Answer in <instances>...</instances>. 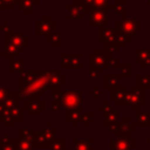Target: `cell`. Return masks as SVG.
Masks as SVG:
<instances>
[{"label": "cell", "mask_w": 150, "mask_h": 150, "mask_svg": "<svg viewBox=\"0 0 150 150\" xmlns=\"http://www.w3.org/2000/svg\"><path fill=\"white\" fill-rule=\"evenodd\" d=\"M144 88L131 84L129 90H127V104L130 107V110L132 112H138L142 110L143 107H146L148 104V95Z\"/></svg>", "instance_id": "6da1fadb"}, {"label": "cell", "mask_w": 150, "mask_h": 150, "mask_svg": "<svg viewBox=\"0 0 150 150\" xmlns=\"http://www.w3.org/2000/svg\"><path fill=\"white\" fill-rule=\"evenodd\" d=\"M114 28L125 38L131 39L136 33L142 30V21L135 16H121L118 20H115Z\"/></svg>", "instance_id": "7a4b0ae2"}, {"label": "cell", "mask_w": 150, "mask_h": 150, "mask_svg": "<svg viewBox=\"0 0 150 150\" xmlns=\"http://www.w3.org/2000/svg\"><path fill=\"white\" fill-rule=\"evenodd\" d=\"M82 90H63L61 97L62 110H73L82 108Z\"/></svg>", "instance_id": "3957f363"}, {"label": "cell", "mask_w": 150, "mask_h": 150, "mask_svg": "<svg viewBox=\"0 0 150 150\" xmlns=\"http://www.w3.org/2000/svg\"><path fill=\"white\" fill-rule=\"evenodd\" d=\"M112 55H110L104 47H96L94 50L88 53V64H93L96 67H100L102 69H109V60Z\"/></svg>", "instance_id": "277c9868"}, {"label": "cell", "mask_w": 150, "mask_h": 150, "mask_svg": "<svg viewBox=\"0 0 150 150\" xmlns=\"http://www.w3.org/2000/svg\"><path fill=\"white\" fill-rule=\"evenodd\" d=\"M55 137H56V129L54 127H52V124L49 122H47L46 125L40 129L39 134H36L35 146L39 149L50 148Z\"/></svg>", "instance_id": "5b68a950"}, {"label": "cell", "mask_w": 150, "mask_h": 150, "mask_svg": "<svg viewBox=\"0 0 150 150\" xmlns=\"http://www.w3.org/2000/svg\"><path fill=\"white\" fill-rule=\"evenodd\" d=\"M137 125L135 122L131 121L130 116H121L117 122V129L114 134L116 138H130L136 132Z\"/></svg>", "instance_id": "8992f818"}, {"label": "cell", "mask_w": 150, "mask_h": 150, "mask_svg": "<svg viewBox=\"0 0 150 150\" xmlns=\"http://www.w3.org/2000/svg\"><path fill=\"white\" fill-rule=\"evenodd\" d=\"M56 30V22L50 15H41L39 20L34 21V35L46 36Z\"/></svg>", "instance_id": "52a82bcc"}, {"label": "cell", "mask_w": 150, "mask_h": 150, "mask_svg": "<svg viewBox=\"0 0 150 150\" xmlns=\"http://www.w3.org/2000/svg\"><path fill=\"white\" fill-rule=\"evenodd\" d=\"M47 77V89H61L63 84L67 83V75L61 71V69H43Z\"/></svg>", "instance_id": "ba28073f"}, {"label": "cell", "mask_w": 150, "mask_h": 150, "mask_svg": "<svg viewBox=\"0 0 150 150\" xmlns=\"http://www.w3.org/2000/svg\"><path fill=\"white\" fill-rule=\"evenodd\" d=\"M83 54L81 52H62L61 53V68L62 69H81Z\"/></svg>", "instance_id": "9c48e42d"}, {"label": "cell", "mask_w": 150, "mask_h": 150, "mask_svg": "<svg viewBox=\"0 0 150 150\" xmlns=\"http://www.w3.org/2000/svg\"><path fill=\"white\" fill-rule=\"evenodd\" d=\"M88 26L108 27L109 26V9L90 8L88 14Z\"/></svg>", "instance_id": "30bf717a"}, {"label": "cell", "mask_w": 150, "mask_h": 150, "mask_svg": "<svg viewBox=\"0 0 150 150\" xmlns=\"http://www.w3.org/2000/svg\"><path fill=\"white\" fill-rule=\"evenodd\" d=\"M2 42H11L16 47L26 49L27 47H29V36L25 35L22 30L5 33L2 34Z\"/></svg>", "instance_id": "8fae6325"}, {"label": "cell", "mask_w": 150, "mask_h": 150, "mask_svg": "<svg viewBox=\"0 0 150 150\" xmlns=\"http://www.w3.org/2000/svg\"><path fill=\"white\" fill-rule=\"evenodd\" d=\"M67 8V20L68 21H73V20H77L81 21L83 20V18L89 14V8L86 4H81V5H74V4H69L66 6Z\"/></svg>", "instance_id": "7c38bea8"}, {"label": "cell", "mask_w": 150, "mask_h": 150, "mask_svg": "<svg viewBox=\"0 0 150 150\" xmlns=\"http://www.w3.org/2000/svg\"><path fill=\"white\" fill-rule=\"evenodd\" d=\"M109 101L115 107L127 105V88L124 84H118L116 88L109 90Z\"/></svg>", "instance_id": "4fadbf2b"}, {"label": "cell", "mask_w": 150, "mask_h": 150, "mask_svg": "<svg viewBox=\"0 0 150 150\" xmlns=\"http://www.w3.org/2000/svg\"><path fill=\"white\" fill-rule=\"evenodd\" d=\"M136 148V138H109V150H134Z\"/></svg>", "instance_id": "5bb4252c"}, {"label": "cell", "mask_w": 150, "mask_h": 150, "mask_svg": "<svg viewBox=\"0 0 150 150\" xmlns=\"http://www.w3.org/2000/svg\"><path fill=\"white\" fill-rule=\"evenodd\" d=\"M22 109L28 112L30 117H36L40 116L42 111L46 109V102L43 100H35V101H29V102H22Z\"/></svg>", "instance_id": "9a60e30c"}, {"label": "cell", "mask_w": 150, "mask_h": 150, "mask_svg": "<svg viewBox=\"0 0 150 150\" xmlns=\"http://www.w3.org/2000/svg\"><path fill=\"white\" fill-rule=\"evenodd\" d=\"M135 62L142 69L150 67V47H137L135 49Z\"/></svg>", "instance_id": "2e32d148"}, {"label": "cell", "mask_w": 150, "mask_h": 150, "mask_svg": "<svg viewBox=\"0 0 150 150\" xmlns=\"http://www.w3.org/2000/svg\"><path fill=\"white\" fill-rule=\"evenodd\" d=\"M25 49L16 47L15 45L11 43V42H2V57H7V59H12V57H19L20 53H23Z\"/></svg>", "instance_id": "e0dca14e"}, {"label": "cell", "mask_w": 150, "mask_h": 150, "mask_svg": "<svg viewBox=\"0 0 150 150\" xmlns=\"http://www.w3.org/2000/svg\"><path fill=\"white\" fill-rule=\"evenodd\" d=\"M115 34L116 29L114 27H101L98 30V41L103 43L115 42Z\"/></svg>", "instance_id": "ac0fdd59"}, {"label": "cell", "mask_w": 150, "mask_h": 150, "mask_svg": "<svg viewBox=\"0 0 150 150\" xmlns=\"http://www.w3.org/2000/svg\"><path fill=\"white\" fill-rule=\"evenodd\" d=\"M25 66V60L22 57H12L8 59L7 63V71L8 74H15V73H21L23 70Z\"/></svg>", "instance_id": "d6986e66"}, {"label": "cell", "mask_w": 150, "mask_h": 150, "mask_svg": "<svg viewBox=\"0 0 150 150\" xmlns=\"http://www.w3.org/2000/svg\"><path fill=\"white\" fill-rule=\"evenodd\" d=\"M19 102H21L19 91L18 90H9V93L6 96L2 104L6 107V109H12V108L19 105Z\"/></svg>", "instance_id": "ffe728a7"}, {"label": "cell", "mask_w": 150, "mask_h": 150, "mask_svg": "<svg viewBox=\"0 0 150 150\" xmlns=\"http://www.w3.org/2000/svg\"><path fill=\"white\" fill-rule=\"evenodd\" d=\"M137 128H150V110H141L136 112Z\"/></svg>", "instance_id": "44dd1931"}, {"label": "cell", "mask_w": 150, "mask_h": 150, "mask_svg": "<svg viewBox=\"0 0 150 150\" xmlns=\"http://www.w3.org/2000/svg\"><path fill=\"white\" fill-rule=\"evenodd\" d=\"M73 149L71 150H93V138H87V139H79V138H73Z\"/></svg>", "instance_id": "7402d4cb"}, {"label": "cell", "mask_w": 150, "mask_h": 150, "mask_svg": "<svg viewBox=\"0 0 150 150\" xmlns=\"http://www.w3.org/2000/svg\"><path fill=\"white\" fill-rule=\"evenodd\" d=\"M46 42L50 45L52 48H60L62 45V33L60 30H55L45 36Z\"/></svg>", "instance_id": "603a6c76"}, {"label": "cell", "mask_w": 150, "mask_h": 150, "mask_svg": "<svg viewBox=\"0 0 150 150\" xmlns=\"http://www.w3.org/2000/svg\"><path fill=\"white\" fill-rule=\"evenodd\" d=\"M120 81H121V77L118 74H104V77H103L104 89L111 90L116 88L120 84Z\"/></svg>", "instance_id": "cb8c5ba5"}, {"label": "cell", "mask_w": 150, "mask_h": 150, "mask_svg": "<svg viewBox=\"0 0 150 150\" xmlns=\"http://www.w3.org/2000/svg\"><path fill=\"white\" fill-rule=\"evenodd\" d=\"M83 4L88 6V8H97V9H111L110 0H83Z\"/></svg>", "instance_id": "d4e9b609"}, {"label": "cell", "mask_w": 150, "mask_h": 150, "mask_svg": "<svg viewBox=\"0 0 150 150\" xmlns=\"http://www.w3.org/2000/svg\"><path fill=\"white\" fill-rule=\"evenodd\" d=\"M18 139H25V141H33L35 142V137H36V131L34 128L29 127V128H19L18 130Z\"/></svg>", "instance_id": "484cf974"}, {"label": "cell", "mask_w": 150, "mask_h": 150, "mask_svg": "<svg viewBox=\"0 0 150 150\" xmlns=\"http://www.w3.org/2000/svg\"><path fill=\"white\" fill-rule=\"evenodd\" d=\"M82 114H83L82 108H80V109L68 110V111H67V122L70 123L74 128H76V127H77V123L81 121Z\"/></svg>", "instance_id": "4316f807"}, {"label": "cell", "mask_w": 150, "mask_h": 150, "mask_svg": "<svg viewBox=\"0 0 150 150\" xmlns=\"http://www.w3.org/2000/svg\"><path fill=\"white\" fill-rule=\"evenodd\" d=\"M0 150H16V138H9L5 132L0 137Z\"/></svg>", "instance_id": "83f0119b"}, {"label": "cell", "mask_w": 150, "mask_h": 150, "mask_svg": "<svg viewBox=\"0 0 150 150\" xmlns=\"http://www.w3.org/2000/svg\"><path fill=\"white\" fill-rule=\"evenodd\" d=\"M41 1L40 0H19L16 2V7L19 9H21L22 12L25 11H30V9H34V7L36 5H40Z\"/></svg>", "instance_id": "f1b7e54d"}, {"label": "cell", "mask_w": 150, "mask_h": 150, "mask_svg": "<svg viewBox=\"0 0 150 150\" xmlns=\"http://www.w3.org/2000/svg\"><path fill=\"white\" fill-rule=\"evenodd\" d=\"M121 117V112L118 110H114L111 112H108V114H104V127L105 128H109L111 124L114 123H117L118 120Z\"/></svg>", "instance_id": "f546056e"}, {"label": "cell", "mask_w": 150, "mask_h": 150, "mask_svg": "<svg viewBox=\"0 0 150 150\" xmlns=\"http://www.w3.org/2000/svg\"><path fill=\"white\" fill-rule=\"evenodd\" d=\"M135 81H136L135 84H137V86L144 88L145 90H150V74H146V75L136 74Z\"/></svg>", "instance_id": "4dcf8cb0"}, {"label": "cell", "mask_w": 150, "mask_h": 150, "mask_svg": "<svg viewBox=\"0 0 150 150\" xmlns=\"http://www.w3.org/2000/svg\"><path fill=\"white\" fill-rule=\"evenodd\" d=\"M111 9L117 13L120 16H125V1L124 0H114V2L111 4Z\"/></svg>", "instance_id": "1f68e13d"}, {"label": "cell", "mask_w": 150, "mask_h": 150, "mask_svg": "<svg viewBox=\"0 0 150 150\" xmlns=\"http://www.w3.org/2000/svg\"><path fill=\"white\" fill-rule=\"evenodd\" d=\"M121 80H130L131 79V64L130 63H121L118 69Z\"/></svg>", "instance_id": "d6a6232c"}, {"label": "cell", "mask_w": 150, "mask_h": 150, "mask_svg": "<svg viewBox=\"0 0 150 150\" xmlns=\"http://www.w3.org/2000/svg\"><path fill=\"white\" fill-rule=\"evenodd\" d=\"M101 75H104V69L93 64H88V77L90 80H97Z\"/></svg>", "instance_id": "836d02e7"}, {"label": "cell", "mask_w": 150, "mask_h": 150, "mask_svg": "<svg viewBox=\"0 0 150 150\" xmlns=\"http://www.w3.org/2000/svg\"><path fill=\"white\" fill-rule=\"evenodd\" d=\"M23 112H25V110L22 109L21 105H16V107L9 109V114L14 122H23Z\"/></svg>", "instance_id": "e575fe53"}, {"label": "cell", "mask_w": 150, "mask_h": 150, "mask_svg": "<svg viewBox=\"0 0 150 150\" xmlns=\"http://www.w3.org/2000/svg\"><path fill=\"white\" fill-rule=\"evenodd\" d=\"M35 142L16 138V150H35Z\"/></svg>", "instance_id": "d590c367"}, {"label": "cell", "mask_w": 150, "mask_h": 150, "mask_svg": "<svg viewBox=\"0 0 150 150\" xmlns=\"http://www.w3.org/2000/svg\"><path fill=\"white\" fill-rule=\"evenodd\" d=\"M52 150H67V139L66 138H55L50 145Z\"/></svg>", "instance_id": "8d00e7d4"}, {"label": "cell", "mask_w": 150, "mask_h": 150, "mask_svg": "<svg viewBox=\"0 0 150 150\" xmlns=\"http://www.w3.org/2000/svg\"><path fill=\"white\" fill-rule=\"evenodd\" d=\"M88 95H89V96H91V97L94 98V101H98V100H100V97L104 95V89H101L97 84H95L91 89H89V90H88Z\"/></svg>", "instance_id": "74e56055"}, {"label": "cell", "mask_w": 150, "mask_h": 150, "mask_svg": "<svg viewBox=\"0 0 150 150\" xmlns=\"http://www.w3.org/2000/svg\"><path fill=\"white\" fill-rule=\"evenodd\" d=\"M130 41H131V39L125 38L123 34H121L118 30H116V34H115V43H116L120 48L124 47V46L127 45V42H130Z\"/></svg>", "instance_id": "f35d334b"}, {"label": "cell", "mask_w": 150, "mask_h": 150, "mask_svg": "<svg viewBox=\"0 0 150 150\" xmlns=\"http://www.w3.org/2000/svg\"><path fill=\"white\" fill-rule=\"evenodd\" d=\"M94 121V112L93 111H87V112H83L82 114V117H81V124L83 128H87L91 122Z\"/></svg>", "instance_id": "ab89813d"}, {"label": "cell", "mask_w": 150, "mask_h": 150, "mask_svg": "<svg viewBox=\"0 0 150 150\" xmlns=\"http://www.w3.org/2000/svg\"><path fill=\"white\" fill-rule=\"evenodd\" d=\"M1 122H2V125L5 128H12L13 124H14V121L9 114V109H6V111L4 112L2 117H1Z\"/></svg>", "instance_id": "60d3db41"}, {"label": "cell", "mask_w": 150, "mask_h": 150, "mask_svg": "<svg viewBox=\"0 0 150 150\" xmlns=\"http://www.w3.org/2000/svg\"><path fill=\"white\" fill-rule=\"evenodd\" d=\"M98 110L102 111L103 114H108V112H111V111H114V110H116V109H115V105L111 104V102H110L109 100H105V101L103 102V104H101V105L98 107Z\"/></svg>", "instance_id": "b9f144b4"}, {"label": "cell", "mask_w": 150, "mask_h": 150, "mask_svg": "<svg viewBox=\"0 0 150 150\" xmlns=\"http://www.w3.org/2000/svg\"><path fill=\"white\" fill-rule=\"evenodd\" d=\"M121 63H122V62H121V59H120L118 56H111L110 60H109L110 67H112V68H115V69H118V67H120Z\"/></svg>", "instance_id": "7bdbcfd3"}, {"label": "cell", "mask_w": 150, "mask_h": 150, "mask_svg": "<svg viewBox=\"0 0 150 150\" xmlns=\"http://www.w3.org/2000/svg\"><path fill=\"white\" fill-rule=\"evenodd\" d=\"M50 109L52 111H60L62 110V105H61V101H57V100H52L50 101Z\"/></svg>", "instance_id": "ee69618b"}, {"label": "cell", "mask_w": 150, "mask_h": 150, "mask_svg": "<svg viewBox=\"0 0 150 150\" xmlns=\"http://www.w3.org/2000/svg\"><path fill=\"white\" fill-rule=\"evenodd\" d=\"M0 32H2V34L13 32V29H12V26L8 23V21H7V20H4V21H2V25L0 26Z\"/></svg>", "instance_id": "f6af8a7d"}, {"label": "cell", "mask_w": 150, "mask_h": 150, "mask_svg": "<svg viewBox=\"0 0 150 150\" xmlns=\"http://www.w3.org/2000/svg\"><path fill=\"white\" fill-rule=\"evenodd\" d=\"M8 93H9V89L6 86H1L0 84V103H4V101H5L6 96L8 95Z\"/></svg>", "instance_id": "bcb514c9"}, {"label": "cell", "mask_w": 150, "mask_h": 150, "mask_svg": "<svg viewBox=\"0 0 150 150\" xmlns=\"http://www.w3.org/2000/svg\"><path fill=\"white\" fill-rule=\"evenodd\" d=\"M0 4L6 6H14L15 7V0H0Z\"/></svg>", "instance_id": "7dc6e473"}, {"label": "cell", "mask_w": 150, "mask_h": 150, "mask_svg": "<svg viewBox=\"0 0 150 150\" xmlns=\"http://www.w3.org/2000/svg\"><path fill=\"white\" fill-rule=\"evenodd\" d=\"M23 14H25L26 16H27V15H28V16H33V15H35V11H34V9H30V11H25V12H23Z\"/></svg>", "instance_id": "c3c4849f"}, {"label": "cell", "mask_w": 150, "mask_h": 150, "mask_svg": "<svg viewBox=\"0 0 150 150\" xmlns=\"http://www.w3.org/2000/svg\"><path fill=\"white\" fill-rule=\"evenodd\" d=\"M71 4H74V5H81V4H83V0H71Z\"/></svg>", "instance_id": "681fc988"}, {"label": "cell", "mask_w": 150, "mask_h": 150, "mask_svg": "<svg viewBox=\"0 0 150 150\" xmlns=\"http://www.w3.org/2000/svg\"><path fill=\"white\" fill-rule=\"evenodd\" d=\"M145 141H146V143H148V144H150V137H148Z\"/></svg>", "instance_id": "f907efd6"}, {"label": "cell", "mask_w": 150, "mask_h": 150, "mask_svg": "<svg viewBox=\"0 0 150 150\" xmlns=\"http://www.w3.org/2000/svg\"><path fill=\"white\" fill-rule=\"evenodd\" d=\"M1 60H2V54H1V52H0V63H1Z\"/></svg>", "instance_id": "816d5d0a"}, {"label": "cell", "mask_w": 150, "mask_h": 150, "mask_svg": "<svg viewBox=\"0 0 150 150\" xmlns=\"http://www.w3.org/2000/svg\"><path fill=\"white\" fill-rule=\"evenodd\" d=\"M146 4H148V5H150V0H146Z\"/></svg>", "instance_id": "f5cc1de1"}, {"label": "cell", "mask_w": 150, "mask_h": 150, "mask_svg": "<svg viewBox=\"0 0 150 150\" xmlns=\"http://www.w3.org/2000/svg\"><path fill=\"white\" fill-rule=\"evenodd\" d=\"M124 1H125V0H124Z\"/></svg>", "instance_id": "db71d44e"}]
</instances>
